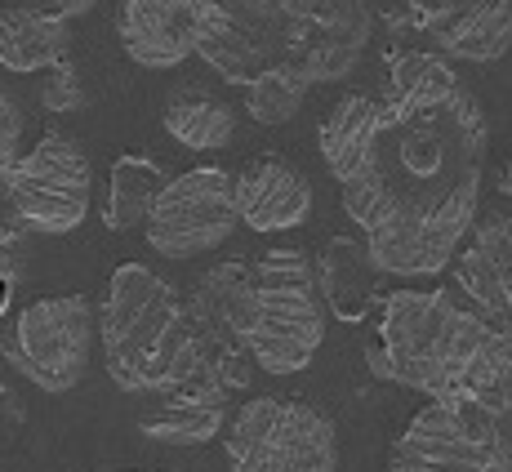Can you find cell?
<instances>
[{"instance_id": "2", "label": "cell", "mask_w": 512, "mask_h": 472, "mask_svg": "<svg viewBox=\"0 0 512 472\" xmlns=\"http://www.w3.org/2000/svg\"><path fill=\"white\" fill-rule=\"evenodd\" d=\"M366 361L379 379L406 383L428 397L490 392L512 379V326L459 308L446 290H397L379 303Z\"/></svg>"}, {"instance_id": "8", "label": "cell", "mask_w": 512, "mask_h": 472, "mask_svg": "<svg viewBox=\"0 0 512 472\" xmlns=\"http://www.w3.org/2000/svg\"><path fill=\"white\" fill-rule=\"evenodd\" d=\"M5 192L27 228L67 236L90 214V165L67 134L49 130L27 156L5 174Z\"/></svg>"}, {"instance_id": "24", "label": "cell", "mask_w": 512, "mask_h": 472, "mask_svg": "<svg viewBox=\"0 0 512 472\" xmlns=\"http://www.w3.org/2000/svg\"><path fill=\"white\" fill-rule=\"evenodd\" d=\"M18 134H23V121H18V107L0 94V179L14 170L18 161Z\"/></svg>"}, {"instance_id": "13", "label": "cell", "mask_w": 512, "mask_h": 472, "mask_svg": "<svg viewBox=\"0 0 512 472\" xmlns=\"http://www.w3.org/2000/svg\"><path fill=\"white\" fill-rule=\"evenodd\" d=\"M232 397L236 388L219 370H196L192 379L165 388L161 401L143 410L139 428L152 441H165V446H201V441H214L228 428Z\"/></svg>"}, {"instance_id": "16", "label": "cell", "mask_w": 512, "mask_h": 472, "mask_svg": "<svg viewBox=\"0 0 512 472\" xmlns=\"http://www.w3.org/2000/svg\"><path fill=\"white\" fill-rule=\"evenodd\" d=\"M455 281L477 299V308L499 326H512V219L490 214L472 245L455 259Z\"/></svg>"}, {"instance_id": "22", "label": "cell", "mask_w": 512, "mask_h": 472, "mask_svg": "<svg viewBox=\"0 0 512 472\" xmlns=\"http://www.w3.org/2000/svg\"><path fill=\"white\" fill-rule=\"evenodd\" d=\"M308 85L312 81L294 63L268 67V72H259L250 85H245V112H250L259 125H268V130L272 125H285L294 112H299Z\"/></svg>"}, {"instance_id": "10", "label": "cell", "mask_w": 512, "mask_h": 472, "mask_svg": "<svg viewBox=\"0 0 512 472\" xmlns=\"http://www.w3.org/2000/svg\"><path fill=\"white\" fill-rule=\"evenodd\" d=\"M196 54L232 85L290 63V0H210Z\"/></svg>"}, {"instance_id": "17", "label": "cell", "mask_w": 512, "mask_h": 472, "mask_svg": "<svg viewBox=\"0 0 512 472\" xmlns=\"http://www.w3.org/2000/svg\"><path fill=\"white\" fill-rule=\"evenodd\" d=\"M379 277L383 268L366 241L334 236L321 254V294H326V308L343 321H366L379 308Z\"/></svg>"}, {"instance_id": "27", "label": "cell", "mask_w": 512, "mask_h": 472, "mask_svg": "<svg viewBox=\"0 0 512 472\" xmlns=\"http://www.w3.org/2000/svg\"><path fill=\"white\" fill-rule=\"evenodd\" d=\"M499 188H504L512 196V161H508V170H504V179H499Z\"/></svg>"}, {"instance_id": "19", "label": "cell", "mask_w": 512, "mask_h": 472, "mask_svg": "<svg viewBox=\"0 0 512 472\" xmlns=\"http://www.w3.org/2000/svg\"><path fill=\"white\" fill-rule=\"evenodd\" d=\"M374 134H379V98L343 94L326 112V121H321V156H326L330 174L339 183H348L366 165Z\"/></svg>"}, {"instance_id": "12", "label": "cell", "mask_w": 512, "mask_h": 472, "mask_svg": "<svg viewBox=\"0 0 512 472\" xmlns=\"http://www.w3.org/2000/svg\"><path fill=\"white\" fill-rule=\"evenodd\" d=\"M210 0H125L121 41L134 63L165 72L201 49Z\"/></svg>"}, {"instance_id": "4", "label": "cell", "mask_w": 512, "mask_h": 472, "mask_svg": "<svg viewBox=\"0 0 512 472\" xmlns=\"http://www.w3.org/2000/svg\"><path fill=\"white\" fill-rule=\"evenodd\" d=\"M259 303L245 330L254 366L268 375H294L326 339V294L312 281V263L299 250H272L254 259Z\"/></svg>"}, {"instance_id": "5", "label": "cell", "mask_w": 512, "mask_h": 472, "mask_svg": "<svg viewBox=\"0 0 512 472\" xmlns=\"http://www.w3.org/2000/svg\"><path fill=\"white\" fill-rule=\"evenodd\" d=\"M183 312V299L170 290L152 268L143 263H121L107 281V299L98 312V339H103V361L116 388L147 392L152 361L165 348L174 321Z\"/></svg>"}, {"instance_id": "11", "label": "cell", "mask_w": 512, "mask_h": 472, "mask_svg": "<svg viewBox=\"0 0 512 472\" xmlns=\"http://www.w3.org/2000/svg\"><path fill=\"white\" fill-rule=\"evenodd\" d=\"M370 41V0H290V63L317 81H339Z\"/></svg>"}, {"instance_id": "14", "label": "cell", "mask_w": 512, "mask_h": 472, "mask_svg": "<svg viewBox=\"0 0 512 472\" xmlns=\"http://www.w3.org/2000/svg\"><path fill=\"white\" fill-rule=\"evenodd\" d=\"M415 23L446 54L495 63L512 45V0H410Z\"/></svg>"}, {"instance_id": "15", "label": "cell", "mask_w": 512, "mask_h": 472, "mask_svg": "<svg viewBox=\"0 0 512 472\" xmlns=\"http://www.w3.org/2000/svg\"><path fill=\"white\" fill-rule=\"evenodd\" d=\"M236 210L250 232L299 228L312 214V183L290 156L259 152L236 179Z\"/></svg>"}, {"instance_id": "26", "label": "cell", "mask_w": 512, "mask_h": 472, "mask_svg": "<svg viewBox=\"0 0 512 472\" xmlns=\"http://www.w3.org/2000/svg\"><path fill=\"white\" fill-rule=\"evenodd\" d=\"M49 5H54L58 14H85V9H94V0H49Z\"/></svg>"}, {"instance_id": "3", "label": "cell", "mask_w": 512, "mask_h": 472, "mask_svg": "<svg viewBox=\"0 0 512 472\" xmlns=\"http://www.w3.org/2000/svg\"><path fill=\"white\" fill-rule=\"evenodd\" d=\"M512 379L490 392H446L410 419L388 472H508Z\"/></svg>"}, {"instance_id": "21", "label": "cell", "mask_w": 512, "mask_h": 472, "mask_svg": "<svg viewBox=\"0 0 512 472\" xmlns=\"http://www.w3.org/2000/svg\"><path fill=\"white\" fill-rule=\"evenodd\" d=\"M165 170L152 161V156H139V152H125L121 161L112 165V179H107V210H103V223L112 232H134V228H147L152 219L156 201L165 192Z\"/></svg>"}, {"instance_id": "6", "label": "cell", "mask_w": 512, "mask_h": 472, "mask_svg": "<svg viewBox=\"0 0 512 472\" xmlns=\"http://www.w3.org/2000/svg\"><path fill=\"white\" fill-rule=\"evenodd\" d=\"M236 472H334V424L317 406L294 397H259L223 428Z\"/></svg>"}, {"instance_id": "7", "label": "cell", "mask_w": 512, "mask_h": 472, "mask_svg": "<svg viewBox=\"0 0 512 472\" xmlns=\"http://www.w3.org/2000/svg\"><path fill=\"white\" fill-rule=\"evenodd\" d=\"M5 357L23 370L36 388L67 392L90 366L94 348V308L85 294H45L27 303L14 326L0 334Z\"/></svg>"}, {"instance_id": "23", "label": "cell", "mask_w": 512, "mask_h": 472, "mask_svg": "<svg viewBox=\"0 0 512 472\" xmlns=\"http://www.w3.org/2000/svg\"><path fill=\"white\" fill-rule=\"evenodd\" d=\"M81 103H85L81 72H76L72 63L49 67V81H45V107L49 112H76Z\"/></svg>"}, {"instance_id": "25", "label": "cell", "mask_w": 512, "mask_h": 472, "mask_svg": "<svg viewBox=\"0 0 512 472\" xmlns=\"http://www.w3.org/2000/svg\"><path fill=\"white\" fill-rule=\"evenodd\" d=\"M14 281H18V268H14V259H9V245H0V312L14 299Z\"/></svg>"}, {"instance_id": "9", "label": "cell", "mask_w": 512, "mask_h": 472, "mask_svg": "<svg viewBox=\"0 0 512 472\" xmlns=\"http://www.w3.org/2000/svg\"><path fill=\"white\" fill-rule=\"evenodd\" d=\"M241 210H236V179L223 170H187L165 183L152 219H147V241L165 259H196L214 250L236 232Z\"/></svg>"}, {"instance_id": "28", "label": "cell", "mask_w": 512, "mask_h": 472, "mask_svg": "<svg viewBox=\"0 0 512 472\" xmlns=\"http://www.w3.org/2000/svg\"><path fill=\"white\" fill-rule=\"evenodd\" d=\"M0 441H5V410H0Z\"/></svg>"}, {"instance_id": "1", "label": "cell", "mask_w": 512, "mask_h": 472, "mask_svg": "<svg viewBox=\"0 0 512 472\" xmlns=\"http://www.w3.org/2000/svg\"><path fill=\"white\" fill-rule=\"evenodd\" d=\"M481 156L486 121L450 63L419 49L392 54L379 134L343 183V210L383 272L432 277L455 259L477 219Z\"/></svg>"}, {"instance_id": "18", "label": "cell", "mask_w": 512, "mask_h": 472, "mask_svg": "<svg viewBox=\"0 0 512 472\" xmlns=\"http://www.w3.org/2000/svg\"><path fill=\"white\" fill-rule=\"evenodd\" d=\"M72 23L49 9H5L0 14V67L9 72H45L67 63Z\"/></svg>"}, {"instance_id": "20", "label": "cell", "mask_w": 512, "mask_h": 472, "mask_svg": "<svg viewBox=\"0 0 512 472\" xmlns=\"http://www.w3.org/2000/svg\"><path fill=\"white\" fill-rule=\"evenodd\" d=\"M161 125L183 147H192V152H219V147H228L232 134H236L232 107L223 103L219 94L201 90V85H183V90H174L165 98Z\"/></svg>"}]
</instances>
